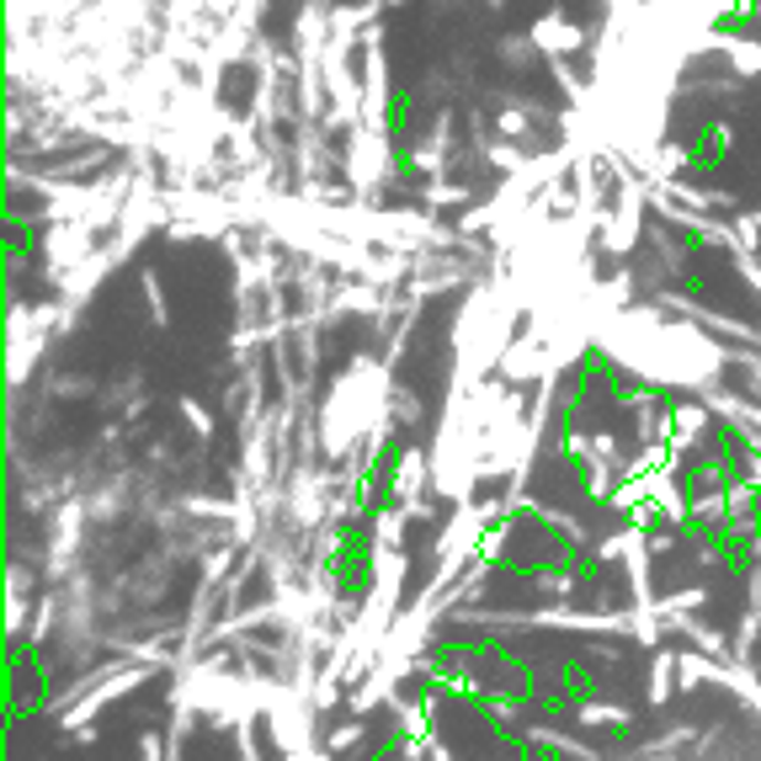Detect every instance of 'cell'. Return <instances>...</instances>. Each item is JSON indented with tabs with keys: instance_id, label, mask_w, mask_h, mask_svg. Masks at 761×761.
<instances>
[{
	"instance_id": "2",
	"label": "cell",
	"mask_w": 761,
	"mask_h": 761,
	"mask_svg": "<svg viewBox=\"0 0 761 761\" xmlns=\"http://www.w3.org/2000/svg\"><path fill=\"white\" fill-rule=\"evenodd\" d=\"M559 693L570 708H586V703H597V682H591V671L576 666V661H565L559 666Z\"/></svg>"
},
{
	"instance_id": "1",
	"label": "cell",
	"mask_w": 761,
	"mask_h": 761,
	"mask_svg": "<svg viewBox=\"0 0 761 761\" xmlns=\"http://www.w3.org/2000/svg\"><path fill=\"white\" fill-rule=\"evenodd\" d=\"M325 580L341 602H363L373 586V533L357 517H346L335 527L331 559H325Z\"/></svg>"
}]
</instances>
